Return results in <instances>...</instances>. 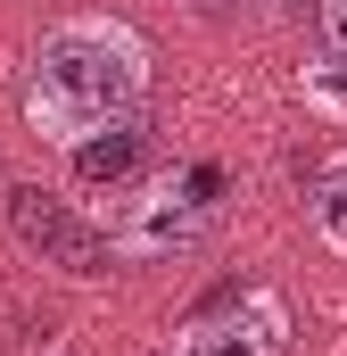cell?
Instances as JSON below:
<instances>
[{
  "label": "cell",
  "instance_id": "obj_3",
  "mask_svg": "<svg viewBox=\"0 0 347 356\" xmlns=\"http://www.w3.org/2000/svg\"><path fill=\"white\" fill-rule=\"evenodd\" d=\"M8 232L42 257V266L75 273V282H99V273H116V241L99 232V224H83L58 191H42V182H8Z\"/></svg>",
  "mask_w": 347,
  "mask_h": 356
},
{
  "label": "cell",
  "instance_id": "obj_4",
  "mask_svg": "<svg viewBox=\"0 0 347 356\" xmlns=\"http://www.w3.org/2000/svg\"><path fill=\"white\" fill-rule=\"evenodd\" d=\"M174 356H289V307L281 290H223L182 323Z\"/></svg>",
  "mask_w": 347,
  "mask_h": 356
},
{
  "label": "cell",
  "instance_id": "obj_8",
  "mask_svg": "<svg viewBox=\"0 0 347 356\" xmlns=\"http://www.w3.org/2000/svg\"><path fill=\"white\" fill-rule=\"evenodd\" d=\"M323 50H347V0H323Z\"/></svg>",
  "mask_w": 347,
  "mask_h": 356
},
{
  "label": "cell",
  "instance_id": "obj_6",
  "mask_svg": "<svg viewBox=\"0 0 347 356\" xmlns=\"http://www.w3.org/2000/svg\"><path fill=\"white\" fill-rule=\"evenodd\" d=\"M314 232L347 257V158H331V166L314 175Z\"/></svg>",
  "mask_w": 347,
  "mask_h": 356
},
{
  "label": "cell",
  "instance_id": "obj_5",
  "mask_svg": "<svg viewBox=\"0 0 347 356\" xmlns=\"http://www.w3.org/2000/svg\"><path fill=\"white\" fill-rule=\"evenodd\" d=\"M133 166H141V133H133V124L75 141V175H83V182H116V175H133Z\"/></svg>",
  "mask_w": 347,
  "mask_h": 356
},
{
  "label": "cell",
  "instance_id": "obj_10",
  "mask_svg": "<svg viewBox=\"0 0 347 356\" xmlns=\"http://www.w3.org/2000/svg\"><path fill=\"white\" fill-rule=\"evenodd\" d=\"M264 8H298V0H264Z\"/></svg>",
  "mask_w": 347,
  "mask_h": 356
},
{
  "label": "cell",
  "instance_id": "obj_1",
  "mask_svg": "<svg viewBox=\"0 0 347 356\" xmlns=\"http://www.w3.org/2000/svg\"><path fill=\"white\" fill-rule=\"evenodd\" d=\"M141 99H149V42L124 17H67L42 33L33 75H25V124L50 149L133 124Z\"/></svg>",
  "mask_w": 347,
  "mask_h": 356
},
{
  "label": "cell",
  "instance_id": "obj_2",
  "mask_svg": "<svg viewBox=\"0 0 347 356\" xmlns=\"http://www.w3.org/2000/svg\"><path fill=\"white\" fill-rule=\"evenodd\" d=\"M215 199H223V166H190V175H158L141 182L116 216V266H166V257H190L215 224Z\"/></svg>",
  "mask_w": 347,
  "mask_h": 356
},
{
  "label": "cell",
  "instance_id": "obj_9",
  "mask_svg": "<svg viewBox=\"0 0 347 356\" xmlns=\"http://www.w3.org/2000/svg\"><path fill=\"white\" fill-rule=\"evenodd\" d=\"M190 8H198V17H232L240 0H190Z\"/></svg>",
  "mask_w": 347,
  "mask_h": 356
},
{
  "label": "cell",
  "instance_id": "obj_7",
  "mask_svg": "<svg viewBox=\"0 0 347 356\" xmlns=\"http://www.w3.org/2000/svg\"><path fill=\"white\" fill-rule=\"evenodd\" d=\"M306 108L331 116V124H347V50H323L306 67Z\"/></svg>",
  "mask_w": 347,
  "mask_h": 356
}]
</instances>
